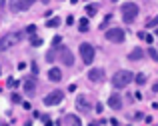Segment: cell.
Returning a JSON list of instances; mask_svg holds the SVG:
<instances>
[{
  "label": "cell",
  "instance_id": "obj_26",
  "mask_svg": "<svg viewBox=\"0 0 158 126\" xmlns=\"http://www.w3.org/2000/svg\"><path fill=\"white\" fill-rule=\"evenodd\" d=\"M110 20H112V14H108V16H106V18H104V20H102V24H100V28H106V26H108V22H110Z\"/></svg>",
  "mask_w": 158,
  "mask_h": 126
},
{
  "label": "cell",
  "instance_id": "obj_20",
  "mask_svg": "<svg viewBox=\"0 0 158 126\" xmlns=\"http://www.w3.org/2000/svg\"><path fill=\"white\" fill-rule=\"evenodd\" d=\"M148 56H150L154 62H158V50L156 48H148Z\"/></svg>",
  "mask_w": 158,
  "mask_h": 126
},
{
  "label": "cell",
  "instance_id": "obj_16",
  "mask_svg": "<svg viewBox=\"0 0 158 126\" xmlns=\"http://www.w3.org/2000/svg\"><path fill=\"white\" fill-rule=\"evenodd\" d=\"M78 30H80V32H88L90 30L88 18H80V22H78Z\"/></svg>",
  "mask_w": 158,
  "mask_h": 126
},
{
  "label": "cell",
  "instance_id": "obj_2",
  "mask_svg": "<svg viewBox=\"0 0 158 126\" xmlns=\"http://www.w3.org/2000/svg\"><path fill=\"white\" fill-rule=\"evenodd\" d=\"M24 38V32H8V34H4L2 38H0V52L2 50H10L12 46H16L18 42H22Z\"/></svg>",
  "mask_w": 158,
  "mask_h": 126
},
{
  "label": "cell",
  "instance_id": "obj_8",
  "mask_svg": "<svg viewBox=\"0 0 158 126\" xmlns=\"http://www.w3.org/2000/svg\"><path fill=\"white\" fill-rule=\"evenodd\" d=\"M58 52H60V62L62 64H66V66H72L74 64V56H72V52H70L68 48H58Z\"/></svg>",
  "mask_w": 158,
  "mask_h": 126
},
{
  "label": "cell",
  "instance_id": "obj_36",
  "mask_svg": "<svg viewBox=\"0 0 158 126\" xmlns=\"http://www.w3.org/2000/svg\"><path fill=\"white\" fill-rule=\"evenodd\" d=\"M0 74H2V68H0Z\"/></svg>",
  "mask_w": 158,
  "mask_h": 126
},
{
  "label": "cell",
  "instance_id": "obj_19",
  "mask_svg": "<svg viewBox=\"0 0 158 126\" xmlns=\"http://www.w3.org/2000/svg\"><path fill=\"white\" fill-rule=\"evenodd\" d=\"M46 26H48V28H56V26H60V18H56V16H54V18H48Z\"/></svg>",
  "mask_w": 158,
  "mask_h": 126
},
{
  "label": "cell",
  "instance_id": "obj_4",
  "mask_svg": "<svg viewBox=\"0 0 158 126\" xmlns=\"http://www.w3.org/2000/svg\"><path fill=\"white\" fill-rule=\"evenodd\" d=\"M94 56H96V48H94L90 42H82L80 44V58L84 64H92Z\"/></svg>",
  "mask_w": 158,
  "mask_h": 126
},
{
  "label": "cell",
  "instance_id": "obj_28",
  "mask_svg": "<svg viewBox=\"0 0 158 126\" xmlns=\"http://www.w3.org/2000/svg\"><path fill=\"white\" fill-rule=\"evenodd\" d=\"M94 108H96V112H98V114H100V112L104 110V108H102V104H100V102H98V104H96V106H94Z\"/></svg>",
  "mask_w": 158,
  "mask_h": 126
},
{
  "label": "cell",
  "instance_id": "obj_30",
  "mask_svg": "<svg viewBox=\"0 0 158 126\" xmlns=\"http://www.w3.org/2000/svg\"><path fill=\"white\" fill-rule=\"evenodd\" d=\"M152 92H158V82H156V84H152Z\"/></svg>",
  "mask_w": 158,
  "mask_h": 126
},
{
  "label": "cell",
  "instance_id": "obj_22",
  "mask_svg": "<svg viewBox=\"0 0 158 126\" xmlns=\"http://www.w3.org/2000/svg\"><path fill=\"white\" fill-rule=\"evenodd\" d=\"M32 46H42V38H38V36H32Z\"/></svg>",
  "mask_w": 158,
  "mask_h": 126
},
{
  "label": "cell",
  "instance_id": "obj_21",
  "mask_svg": "<svg viewBox=\"0 0 158 126\" xmlns=\"http://www.w3.org/2000/svg\"><path fill=\"white\" fill-rule=\"evenodd\" d=\"M156 24H158V16H154V18L148 20V22H146V28H152V26H156Z\"/></svg>",
  "mask_w": 158,
  "mask_h": 126
},
{
  "label": "cell",
  "instance_id": "obj_33",
  "mask_svg": "<svg viewBox=\"0 0 158 126\" xmlns=\"http://www.w3.org/2000/svg\"><path fill=\"white\" fill-rule=\"evenodd\" d=\"M88 126H100V124H98V122H90Z\"/></svg>",
  "mask_w": 158,
  "mask_h": 126
},
{
  "label": "cell",
  "instance_id": "obj_29",
  "mask_svg": "<svg viewBox=\"0 0 158 126\" xmlns=\"http://www.w3.org/2000/svg\"><path fill=\"white\" fill-rule=\"evenodd\" d=\"M144 40H146V42H154V36H152V34H146V38H144Z\"/></svg>",
  "mask_w": 158,
  "mask_h": 126
},
{
  "label": "cell",
  "instance_id": "obj_35",
  "mask_svg": "<svg viewBox=\"0 0 158 126\" xmlns=\"http://www.w3.org/2000/svg\"><path fill=\"white\" fill-rule=\"evenodd\" d=\"M112 2H118V0H112Z\"/></svg>",
  "mask_w": 158,
  "mask_h": 126
},
{
  "label": "cell",
  "instance_id": "obj_7",
  "mask_svg": "<svg viewBox=\"0 0 158 126\" xmlns=\"http://www.w3.org/2000/svg\"><path fill=\"white\" fill-rule=\"evenodd\" d=\"M108 106H110L112 110H122V106H124L122 96H120L118 92H112V94L108 96Z\"/></svg>",
  "mask_w": 158,
  "mask_h": 126
},
{
  "label": "cell",
  "instance_id": "obj_12",
  "mask_svg": "<svg viewBox=\"0 0 158 126\" xmlns=\"http://www.w3.org/2000/svg\"><path fill=\"white\" fill-rule=\"evenodd\" d=\"M28 4L24 2V0H10V10L12 12H24V10H28Z\"/></svg>",
  "mask_w": 158,
  "mask_h": 126
},
{
  "label": "cell",
  "instance_id": "obj_32",
  "mask_svg": "<svg viewBox=\"0 0 158 126\" xmlns=\"http://www.w3.org/2000/svg\"><path fill=\"white\" fill-rule=\"evenodd\" d=\"M152 108H154V110H158V102H152Z\"/></svg>",
  "mask_w": 158,
  "mask_h": 126
},
{
  "label": "cell",
  "instance_id": "obj_9",
  "mask_svg": "<svg viewBox=\"0 0 158 126\" xmlns=\"http://www.w3.org/2000/svg\"><path fill=\"white\" fill-rule=\"evenodd\" d=\"M88 80H90V82L100 84L102 80H104V70H102V68H90V72H88Z\"/></svg>",
  "mask_w": 158,
  "mask_h": 126
},
{
  "label": "cell",
  "instance_id": "obj_18",
  "mask_svg": "<svg viewBox=\"0 0 158 126\" xmlns=\"http://www.w3.org/2000/svg\"><path fill=\"white\" fill-rule=\"evenodd\" d=\"M98 12V4H88V6H86V14L88 16H94Z\"/></svg>",
  "mask_w": 158,
  "mask_h": 126
},
{
  "label": "cell",
  "instance_id": "obj_6",
  "mask_svg": "<svg viewBox=\"0 0 158 126\" xmlns=\"http://www.w3.org/2000/svg\"><path fill=\"white\" fill-rule=\"evenodd\" d=\"M62 100H64V92L62 90H52L50 94L44 96V104H46V106H56V104H60Z\"/></svg>",
  "mask_w": 158,
  "mask_h": 126
},
{
  "label": "cell",
  "instance_id": "obj_11",
  "mask_svg": "<svg viewBox=\"0 0 158 126\" xmlns=\"http://www.w3.org/2000/svg\"><path fill=\"white\" fill-rule=\"evenodd\" d=\"M146 56V52H144V48H132L130 50V54H128V60H132V62H138V60H142V58Z\"/></svg>",
  "mask_w": 158,
  "mask_h": 126
},
{
  "label": "cell",
  "instance_id": "obj_15",
  "mask_svg": "<svg viewBox=\"0 0 158 126\" xmlns=\"http://www.w3.org/2000/svg\"><path fill=\"white\" fill-rule=\"evenodd\" d=\"M34 90H36V80L34 78H26V80H24V92H26V94H32Z\"/></svg>",
  "mask_w": 158,
  "mask_h": 126
},
{
  "label": "cell",
  "instance_id": "obj_31",
  "mask_svg": "<svg viewBox=\"0 0 158 126\" xmlns=\"http://www.w3.org/2000/svg\"><path fill=\"white\" fill-rule=\"evenodd\" d=\"M24 2H26V4H28V6H32V4H34V2H36V0H24Z\"/></svg>",
  "mask_w": 158,
  "mask_h": 126
},
{
  "label": "cell",
  "instance_id": "obj_25",
  "mask_svg": "<svg viewBox=\"0 0 158 126\" xmlns=\"http://www.w3.org/2000/svg\"><path fill=\"white\" fill-rule=\"evenodd\" d=\"M8 86H10V88H16V86H18V80H16V78H8Z\"/></svg>",
  "mask_w": 158,
  "mask_h": 126
},
{
  "label": "cell",
  "instance_id": "obj_5",
  "mask_svg": "<svg viewBox=\"0 0 158 126\" xmlns=\"http://www.w3.org/2000/svg\"><path fill=\"white\" fill-rule=\"evenodd\" d=\"M104 36H106V40H108V42H114V44H122V42L126 40V32H124L122 28H118V26L108 28Z\"/></svg>",
  "mask_w": 158,
  "mask_h": 126
},
{
  "label": "cell",
  "instance_id": "obj_1",
  "mask_svg": "<svg viewBox=\"0 0 158 126\" xmlns=\"http://www.w3.org/2000/svg\"><path fill=\"white\" fill-rule=\"evenodd\" d=\"M138 12H140V8H138L136 2H124L122 6H120V16H122V20L126 24L134 22V20L138 18Z\"/></svg>",
  "mask_w": 158,
  "mask_h": 126
},
{
  "label": "cell",
  "instance_id": "obj_23",
  "mask_svg": "<svg viewBox=\"0 0 158 126\" xmlns=\"http://www.w3.org/2000/svg\"><path fill=\"white\" fill-rule=\"evenodd\" d=\"M34 32H36V26L30 24V26H26V32H24V34H32V36H34Z\"/></svg>",
  "mask_w": 158,
  "mask_h": 126
},
{
  "label": "cell",
  "instance_id": "obj_34",
  "mask_svg": "<svg viewBox=\"0 0 158 126\" xmlns=\"http://www.w3.org/2000/svg\"><path fill=\"white\" fill-rule=\"evenodd\" d=\"M40 2H44V4H48V2H50V0H40Z\"/></svg>",
  "mask_w": 158,
  "mask_h": 126
},
{
  "label": "cell",
  "instance_id": "obj_10",
  "mask_svg": "<svg viewBox=\"0 0 158 126\" xmlns=\"http://www.w3.org/2000/svg\"><path fill=\"white\" fill-rule=\"evenodd\" d=\"M76 108L82 112V114H86V112H90L92 106H90V100L86 98V96H78L76 98Z\"/></svg>",
  "mask_w": 158,
  "mask_h": 126
},
{
  "label": "cell",
  "instance_id": "obj_24",
  "mask_svg": "<svg viewBox=\"0 0 158 126\" xmlns=\"http://www.w3.org/2000/svg\"><path fill=\"white\" fill-rule=\"evenodd\" d=\"M60 42H62V38H60V36H54V40H52V46H54V48H60Z\"/></svg>",
  "mask_w": 158,
  "mask_h": 126
},
{
  "label": "cell",
  "instance_id": "obj_17",
  "mask_svg": "<svg viewBox=\"0 0 158 126\" xmlns=\"http://www.w3.org/2000/svg\"><path fill=\"white\" fill-rule=\"evenodd\" d=\"M134 82L138 84V86L146 84V74H144V72H140V74H134Z\"/></svg>",
  "mask_w": 158,
  "mask_h": 126
},
{
  "label": "cell",
  "instance_id": "obj_3",
  "mask_svg": "<svg viewBox=\"0 0 158 126\" xmlns=\"http://www.w3.org/2000/svg\"><path fill=\"white\" fill-rule=\"evenodd\" d=\"M132 80H134V74H132L130 70H118V72L112 76V86L120 90V88H126Z\"/></svg>",
  "mask_w": 158,
  "mask_h": 126
},
{
  "label": "cell",
  "instance_id": "obj_13",
  "mask_svg": "<svg viewBox=\"0 0 158 126\" xmlns=\"http://www.w3.org/2000/svg\"><path fill=\"white\" fill-rule=\"evenodd\" d=\"M62 124L64 126H82V120L78 118L76 114H66L64 118H62Z\"/></svg>",
  "mask_w": 158,
  "mask_h": 126
},
{
  "label": "cell",
  "instance_id": "obj_27",
  "mask_svg": "<svg viewBox=\"0 0 158 126\" xmlns=\"http://www.w3.org/2000/svg\"><path fill=\"white\" fill-rule=\"evenodd\" d=\"M12 102H22V100H20L18 94H12Z\"/></svg>",
  "mask_w": 158,
  "mask_h": 126
},
{
  "label": "cell",
  "instance_id": "obj_14",
  "mask_svg": "<svg viewBox=\"0 0 158 126\" xmlns=\"http://www.w3.org/2000/svg\"><path fill=\"white\" fill-rule=\"evenodd\" d=\"M48 80L50 82H60L62 80V70L60 68H50L48 70Z\"/></svg>",
  "mask_w": 158,
  "mask_h": 126
}]
</instances>
